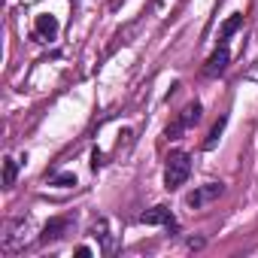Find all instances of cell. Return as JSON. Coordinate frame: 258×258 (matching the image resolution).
<instances>
[{"instance_id":"7a4b0ae2","label":"cell","mask_w":258,"mask_h":258,"mask_svg":"<svg viewBox=\"0 0 258 258\" xmlns=\"http://www.w3.org/2000/svg\"><path fill=\"white\" fill-rule=\"evenodd\" d=\"M198 121H201V103L195 100V103H188V106H185V109H182V112L164 127V137H167V140H179V137L188 131V127L198 124Z\"/></svg>"},{"instance_id":"8992f818","label":"cell","mask_w":258,"mask_h":258,"mask_svg":"<svg viewBox=\"0 0 258 258\" xmlns=\"http://www.w3.org/2000/svg\"><path fill=\"white\" fill-rule=\"evenodd\" d=\"M140 222L143 225H164V228H173L176 231V219H173L170 207H152V210H146L140 216Z\"/></svg>"},{"instance_id":"3957f363","label":"cell","mask_w":258,"mask_h":258,"mask_svg":"<svg viewBox=\"0 0 258 258\" xmlns=\"http://www.w3.org/2000/svg\"><path fill=\"white\" fill-rule=\"evenodd\" d=\"M225 191V185L222 182H207V185H201V188H195L188 198H185V204L191 207V210H201L204 204H210V201H216L219 195Z\"/></svg>"},{"instance_id":"8fae6325","label":"cell","mask_w":258,"mask_h":258,"mask_svg":"<svg viewBox=\"0 0 258 258\" xmlns=\"http://www.w3.org/2000/svg\"><path fill=\"white\" fill-rule=\"evenodd\" d=\"M240 25H243V16H231V19H228V22L222 25V31H219V40L225 43V40H228V37H231V34H234V31H237Z\"/></svg>"},{"instance_id":"52a82bcc","label":"cell","mask_w":258,"mask_h":258,"mask_svg":"<svg viewBox=\"0 0 258 258\" xmlns=\"http://www.w3.org/2000/svg\"><path fill=\"white\" fill-rule=\"evenodd\" d=\"M37 37L40 40H55L58 37V19L49 16V13H40L37 16Z\"/></svg>"},{"instance_id":"ba28073f","label":"cell","mask_w":258,"mask_h":258,"mask_svg":"<svg viewBox=\"0 0 258 258\" xmlns=\"http://www.w3.org/2000/svg\"><path fill=\"white\" fill-rule=\"evenodd\" d=\"M91 234L103 243V252H112V249H115L112 234H109V228H106V219H97V222H94V228H91Z\"/></svg>"},{"instance_id":"277c9868","label":"cell","mask_w":258,"mask_h":258,"mask_svg":"<svg viewBox=\"0 0 258 258\" xmlns=\"http://www.w3.org/2000/svg\"><path fill=\"white\" fill-rule=\"evenodd\" d=\"M73 225V219L70 216H58V219H52L46 228H43V234H40V243L43 246H49V243H58L64 234H67V228Z\"/></svg>"},{"instance_id":"4fadbf2b","label":"cell","mask_w":258,"mask_h":258,"mask_svg":"<svg viewBox=\"0 0 258 258\" xmlns=\"http://www.w3.org/2000/svg\"><path fill=\"white\" fill-rule=\"evenodd\" d=\"M76 255H79V258H88V255H91V249H88V246H79V249H76Z\"/></svg>"},{"instance_id":"9c48e42d","label":"cell","mask_w":258,"mask_h":258,"mask_svg":"<svg viewBox=\"0 0 258 258\" xmlns=\"http://www.w3.org/2000/svg\"><path fill=\"white\" fill-rule=\"evenodd\" d=\"M16 176H19V161H16V158H7V161H4V185L13 188V185H16Z\"/></svg>"},{"instance_id":"6da1fadb","label":"cell","mask_w":258,"mask_h":258,"mask_svg":"<svg viewBox=\"0 0 258 258\" xmlns=\"http://www.w3.org/2000/svg\"><path fill=\"white\" fill-rule=\"evenodd\" d=\"M188 173H191V158H188V152H170V158H167V164H164V188H167V191L182 188L185 179H188Z\"/></svg>"},{"instance_id":"30bf717a","label":"cell","mask_w":258,"mask_h":258,"mask_svg":"<svg viewBox=\"0 0 258 258\" xmlns=\"http://www.w3.org/2000/svg\"><path fill=\"white\" fill-rule=\"evenodd\" d=\"M225 124H228V115H222L216 124H213V131H210V137H207V143H204V149H213L216 143H219V137H222V131H225Z\"/></svg>"},{"instance_id":"7c38bea8","label":"cell","mask_w":258,"mask_h":258,"mask_svg":"<svg viewBox=\"0 0 258 258\" xmlns=\"http://www.w3.org/2000/svg\"><path fill=\"white\" fill-rule=\"evenodd\" d=\"M52 185H61V188L76 185V173H58V176H52Z\"/></svg>"},{"instance_id":"5b68a950","label":"cell","mask_w":258,"mask_h":258,"mask_svg":"<svg viewBox=\"0 0 258 258\" xmlns=\"http://www.w3.org/2000/svg\"><path fill=\"white\" fill-rule=\"evenodd\" d=\"M228 61H231V52H228V43H219V49L207 58V67H204V76H219L228 70Z\"/></svg>"}]
</instances>
